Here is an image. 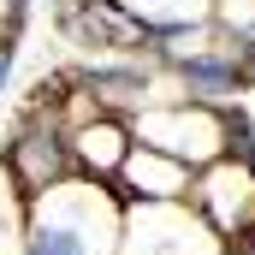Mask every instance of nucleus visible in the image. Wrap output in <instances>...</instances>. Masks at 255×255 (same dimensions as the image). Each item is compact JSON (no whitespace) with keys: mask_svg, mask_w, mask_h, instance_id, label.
Returning <instances> with one entry per match:
<instances>
[{"mask_svg":"<svg viewBox=\"0 0 255 255\" xmlns=\"http://www.w3.org/2000/svg\"><path fill=\"white\" fill-rule=\"evenodd\" d=\"M178 71H184V83H190L196 101H226V95H238V83H244V65L238 60H220V54H178Z\"/></svg>","mask_w":255,"mask_h":255,"instance_id":"f257e3e1","label":"nucleus"},{"mask_svg":"<svg viewBox=\"0 0 255 255\" xmlns=\"http://www.w3.org/2000/svg\"><path fill=\"white\" fill-rule=\"evenodd\" d=\"M24 255H95V250H89V238H83L77 226H54V220H36V226L24 232Z\"/></svg>","mask_w":255,"mask_h":255,"instance_id":"f03ea898","label":"nucleus"},{"mask_svg":"<svg viewBox=\"0 0 255 255\" xmlns=\"http://www.w3.org/2000/svg\"><path fill=\"white\" fill-rule=\"evenodd\" d=\"M83 83H89V89H130V95H142V83H148V77H142L136 65H89V71H83Z\"/></svg>","mask_w":255,"mask_h":255,"instance_id":"7ed1b4c3","label":"nucleus"},{"mask_svg":"<svg viewBox=\"0 0 255 255\" xmlns=\"http://www.w3.org/2000/svg\"><path fill=\"white\" fill-rule=\"evenodd\" d=\"M238 42H244L238 54H244V60H255V18H250V24H244V30H238Z\"/></svg>","mask_w":255,"mask_h":255,"instance_id":"20e7f679","label":"nucleus"},{"mask_svg":"<svg viewBox=\"0 0 255 255\" xmlns=\"http://www.w3.org/2000/svg\"><path fill=\"white\" fill-rule=\"evenodd\" d=\"M6 71H12V42H0V83H6Z\"/></svg>","mask_w":255,"mask_h":255,"instance_id":"39448f33","label":"nucleus"}]
</instances>
